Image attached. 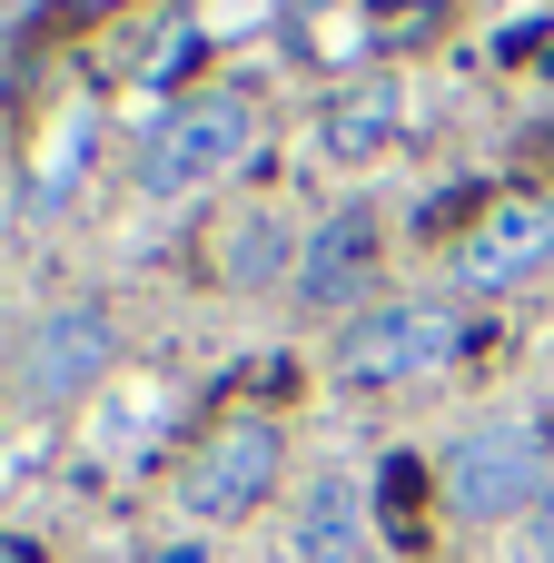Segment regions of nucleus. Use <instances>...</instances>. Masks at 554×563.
<instances>
[{
    "instance_id": "0eeeda50",
    "label": "nucleus",
    "mask_w": 554,
    "mask_h": 563,
    "mask_svg": "<svg viewBox=\"0 0 554 563\" xmlns=\"http://www.w3.org/2000/svg\"><path fill=\"white\" fill-rule=\"evenodd\" d=\"M377 247H387L377 208H327L307 228V247H297V297L307 307H357L377 287Z\"/></svg>"
},
{
    "instance_id": "9d476101",
    "label": "nucleus",
    "mask_w": 554,
    "mask_h": 563,
    "mask_svg": "<svg viewBox=\"0 0 554 563\" xmlns=\"http://www.w3.org/2000/svg\"><path fill=\"white\" fill-rule=\"evenodd\" d=\"M278 267H287V228H278V218H248V228L228 238V277H238V287H268Z\"/></svg>"
},
{
    "instance_id": "39448f33",
    "label": "nucleus",
    "mask_w": 554,
    "mask_h": 563,
    "mask_svg": "<svg viewBox=\"0 0 554 563\" xmlns=\"http://www.w3.org/2000/svg\"><path fill=\"white\" fill-rule=\"evenodd\" d=\"M545 267H554V198H496L466 228V247H456V287L466 297H506V287H525Z\"/></svg>"
},
{
    "instance_id": "1a4fd4ad",
    "label": "nucleus",
    "mask_w": 554,
    "mask_h": 563,
    "mask_svg": "<svg viewBox=\"0 0 554 563\" xmlns=\"http://www.w3.org/2000/svg\"><path fill=\"white\" fill-rule=\"evenodd\" d=\"M287 544H297V563H357V495H347V485H317V495L297 505Z\"/></svg>"
},
{
    "instance_id": "9b49d317",
    "label": "nucleus",
    "mask_w": 554,
    "mask_h": 563,
    "mask_svg": "<svg viewBox=\"0 0 554 563\" xmlns=\"http://www.w3.org/2000/svg\"><path fill=\"white\" fill-rule=\"evenodd\" d=\"M525 563H554V495L525 515Z\"/></svg>"
},
{
    "instance_id": "20e7f679",
    "label": "nucleus",
    "mask_w": 554,
    "mask_h": 563,
    "mask_svg": "<svg viewBox=\"0 0 554 563\" xmlns=\"http://www.w3.org/2000/svg\"><path fill=\"white\" fill-rule=\"evenodd\" d=\"M278 426L268 416H238V426H218L198 455H188V475H178V505L198 515V525H238V515H258L268 495H278Z\"/></svg>"
},
{
    "instance_id": "423d86ee",
    "label": "nucleus",
    "mask_w": 554,
    "mask_h": 563,
    "mask_svg": "<svg viewBox=\"0 0 554 563\" xmlns=\"http://www.w3.org/2000/svg\"><path fill=\"white\" fill-rule=\"evenodd\" d=\"M109 356H119V336H109L99 307H50V317L30 327V346H20V386H30L40 406H69V396H89V386L109 376Z\"/></svg>"
},
{
    "instance_id": "7ed1b4c3",
    "label": "nucleus",
    "mask_w": 554,
    "mask_h": 563,
    "mask_svg": "<svg viewBox=\"0 0 554 563\" xmlns=\"http://www.w3.org/2000/svg\"><path fill=\"white\" fill-rule=\"evenodd\" d=\"M466 356V307H436V297H397V307H367L337 346V366L357 386H406V376H436Z\"/></svg>"
},
{
    "instance_id": "6e6552de",
    "label": "nucleus",
    "mask_w": 554,
    "mask_h": 563,
    "mask_svg": "<svg viewBox=\"0 0 554 563\" xmlns=\"http://www.w3.org/2000/svg\"><path fill=\"white\" fill-rule=\"evenodd\" d=\"M397 129H406V89L377 69V79H357V89H337V99H327V119H317V148L357 168V158H377Z\"/></svg>"
},
{
    "instance_id": "f03ea898",
    "label": "nucleus",
    "mask_w": 554,
    "mask_h": 563,
    "mask_svg": "<svg viewBox=\"0 0 554 563\" xmlns=\"http://www.w3.org/2000/svg\"><path fill=\"white\" fill-rule=\"evenodd\" d=\"M258 148V99L248 89H198L159 119L149 139V198H188L208 178H238V158Z\"/></svg>"
},
{
    "instance_id": "f257e3e1",
    "label": "nucleus",
    "mask_w": 554,
    "mask_h": 563,
    "mask_svg": "<svg viewBox=\"0 0 554 563\" xmlns=\"http://www.w3.org/2000/svg\"><path fill=\"white\" fill-rule=\"evenodd\" d=\"M545 475H554V445H545L535 416H486V426L456 435V455H446V495H456V515H476V525L535 515V505H545Z\"/></svg>"
},
{
    "instance_id": "f8f14e48",
    "label": "nucleus",
    "mask_w": 554,
    "mask_h": 563,
    "mask_svg": "<svg viewBox=\"0 0 554 563\" xmlns=\"http://www.w3.org/2000/svg\"><path fill=\"white\" fill-rule=\"evenodd\" d=\"M0 563H30V554H0Z\"/></svg>"
}]
</instances>
